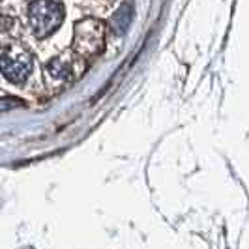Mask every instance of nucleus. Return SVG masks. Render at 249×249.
Instances as JSON below:
<instances>
[{
  "mask_svg": "<svg viewBox=\"0 0 249 249\" xmlns=\"http://www.w3.org/2000/svg\"><path fill=\"white\" fill-rule=\"evenodd\" d=\"M28 26L36 37L51 36L62 25L64 8L58 0H32L26 10Z\"/></svg>",
  "mask_w": 249,
  "mask_h": 249,
  "instance_id": "obj_1",
  "label": "nucleus"
},
{
  "mask_svg": "<svg viewBox=\"0 0 249 249\" xmlns=\"http://www.w3.org/2000/svg\"><path fill=\"white\" fill-rule=\"evenodd\" d=\"M34 68L32 54L21 45H8L0 51V73L13 85H23L28 81Z\"/></svg>",
  "mask_w": 249,
  "mask_h": 249,
  "instance_id": "obj_2",
  "label": "nucleus"
},
{
  "mask_svg": "<svg viewBox=\"0 0 249 249\" xmlns=\"http://www.w3.org/2000/svg\"><path fill=\"white\" fill-rule=\"evenodd\" d=\"M103 26L101 23L94 21V19H87L81 21L75 26V39L73 47L79 54L83 56H92L101 49L103 45Z\"/></svg>",
  "mask_w": 249,
  "mask_h": 249,
  "instance_id": "obj_3",
  "label": "nucleus"
},
{
  "mask_svg": "<svg viewBox=\"0 0 249 249\" xmlns=\"http://www.w3.org/2000/svg\"><path fill=\"white\" fill-rule=\"evenodd\" d=\"M47 75L54 83H68L75 77V70L73 64L66 58H53L49 64H47Z\"/></svg>",
  "mask_w": 249,
  "mask_h": 249,
  "instance_id": "obj_4",
  "label": "nucleus"
},
{
  "mask_svg": "<svg viewBox=\"0 0 249 249\" xmlns=\"http://www.w3.org/2000/svg\"><path fill=\"white\" fill-rule=\"evenodd\" d=\"M17 105H23V101L19 100H12V98H0V112L2 111H10Z\"/></svg>",
  "mask_w": 249,
  "mask_h": 249,
  "instance_id": "obj_5",
  "label": "nucleus"
}]
</instances>
